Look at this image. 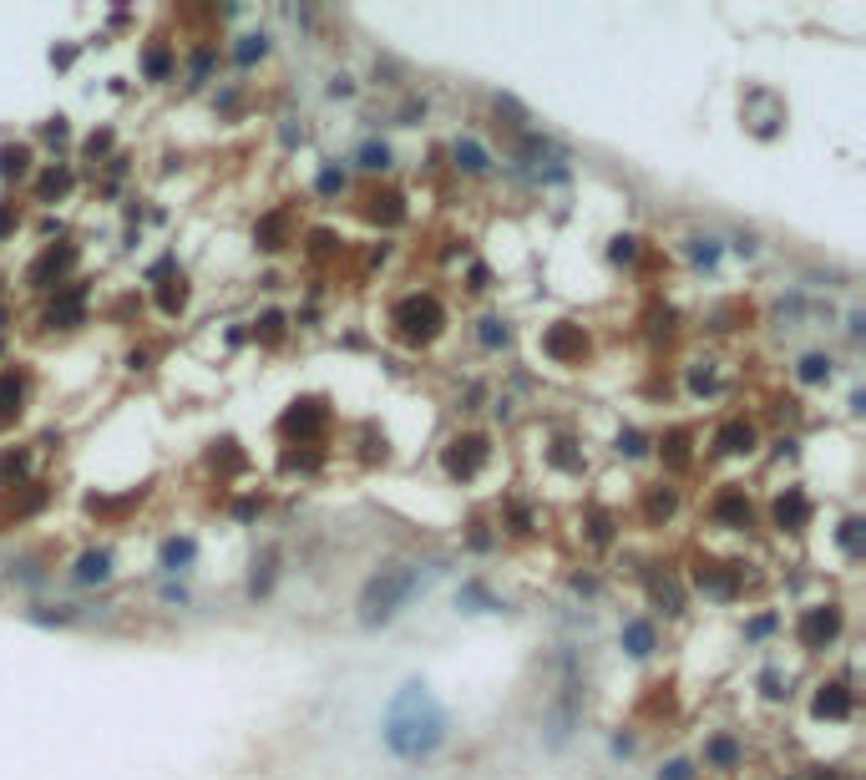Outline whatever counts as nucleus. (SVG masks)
Listing matches in <instances>:
<instances>
[{
	"mask_svg": "<svg viewBox=\"0 0 866 780\" xmlns=\"http://www.w3.org/2000/svg\"><path fill=\"white\" fill-rule=\"evenodd\" d=\"M451 735V719H447V704L431 694V684H420V679H406L400 690L391 694L385 704V719H381V740L395 760H406V766H420V760H431Z\"/></svg>",
	"mask_w": 866,
	"mask_h": 780,
	"instance_id": "1",
	"label": "nucleus"
},
{
	"mask_svg": "<svg viewBox=\"0 0 866 780\" xmlns=\"http://www.w3.org/2000/svg\"><path fill=\"white\" fill-rule=\"evenodd\" d=\"M441 573L436 563H416V558H400V563H385L370 573V583L360 588V624L375 628V624H391L410 598H416L431 578Z\"/></svg>",
	"mask_w": 866,
	"mask_h": 780,
	"instance_id": "2",
	"label": "nucleus"
},
{
	"mask_svg": "<svg viewBox=\"0 0 866 780\" xmlns=\"http://www.w3.org/2000/svg\"><path fill=\"white\" fill-rule=\"evenodd\" d=\"M391 330L400 334L406 345H431L436 334L447 330V305H441L431 289H416V295L391 305Z\"/></svg>",
	"mask_w": 866,
	"mask_h": 780,
	"instance_id": "3",
	"label": "nucleus"
},
{
	"mask_svg": "<svg viewBox=\"0 0 866 780\" xmlns=\"http://www.w3.org/2000/svg\"><path fill=\"white\" fill-rule=\"evenodd\" d=\"M578 719H583V679H578L573 659H562V684H558V694H552L548 715H542V740H548V750H562V745L573 740Z\"/></svg>",
	"mask_w": 866,
	"mask_h": 780,
	"instance_id": "4",
	"label": "nucleus"
},
{
	"mask_svg": "<svg viewBox=\"0 0 866 780\" xmlns=\"http://www.w3.org/2000/svg\"><path fill=\"white\" fill-rule=\"evenodd\" d=\"M841 628H846L841 603H811V608L795 618V639H801V649L821 653V649H831V644L841 639Z\"/></svg>",
	"mask_w": 866,
	"mask_h": 780,
	"instance_id": "5",
	"label": "nucleus"
},
{
	"mask_svg": "<svg viewBox=\"0 0 866 780\" xmlns=\"http://www.w3.org/2000/svg\"><path fill=\"white\" fill-rule=\"evenodd\" d=\"M486 456H492L486 436H451V441H447V456H441V466H447L451 482H476V472L486 466Z\"/></svg>",
	"mask_w": 866,
	"mask_h": 780,
	"instance_id": "6",
	"label": "nucleus"
},
{
	"mask_svg": "<svg viewBox=\"0 0 866 780\" xmlns=\"http://www.w3.org/2000/svg\"><path fill=\"white\" fill-rule=\"evenodd\" d=\"M325 426H330V406H325V400H294V406L279 416V431L289 436V441H299V446L319 441Z\"/></svg>",
	"mask_w": 866,
	"mask_h": 780,
	"instance_id": "7",
	"label": "nucleus"
},
{
	"mask_svg": "<svg viewBox=\"0 0 866 780\" xmlns=\"http://www.w3.org/2000/svg\"><path fill=\"white\" fill-rule=\"evenodd\" d=\"M745 127H750L755 137H780V127H786V102H780L776 91L750 87L745 91Z\"/></svg>",
	"mask_w": 866,
	"mask_h": 780,
	"instance_id": "8",
	"label": "nucleus"
},
{
	"mask_svg": "<svg viewBox=\"0 0 866 780\" xmlns=\"http://www.w3.org/2000/svg\"><path fill=\"white\" fill-rule=\"evenodd\" d=\"M739 568H730V563H714V558H700L694 563V588L704 593V598H714V603H730L739 593Z\"/></svg>",
	"mask_w": 866,
	"mask_h": 780,
	"instance_id": "9",
	"label": "nucleus"
},
{
	"mask_svg": "<svg viewBox=\"0 0 866 780\" xmlns=\"http://www.w3.org/2000/svg\"><path fill=\"white\" fill-rule=\"evenodd\" d=\"M542 355L558 360V365H578V360L588 355V334H583V324L558 320L548 334H542Z\"/></svg>",
	"mask_w": 866,
	"mask_h": 780,
	"instance_id": "10",
	"label": "nucleus"
},
{
	"mask_svg": "<svg viewBox=\"0 0 866 780\" xmlns=\"http://www.w3.org/2000/svg\"><path fill=\"white\" fill-rule=\"evenodd\" d=\"M710 517L720 527H730V532H745V527L755 522V507H750V497H745V486H720V497L710 502Z\"/></svg>",
	"mask_w": 866,
	"mask_h": 780,
	"instance_id": "11",
	"label": "nucleus"
},
{
	"mask_svg": "<svg viewBox=\"0 0 866 780\" xmlns=\"http://www.w3.org/2000/svg\"><path fill=\"white\" fill-rule=\"evenodd\" d=\"M81 320H87V284H66L46 305V330H77Z\"/></svg>",
	"mask_w": 866,
	"mask_h": 780,
	"instance_id": "12",
	"label": "nucleus"
},
{
	"mask_svg": "<svg viewBox=\"0 0 866 780\" xmlns=\"http://www.w3.org/2000/svg\"><path fill=\"white\" fill-rule=\"evenodd\" d=\"M770 517H776L780 532H805V522H811V497H805L801 486H786L776 497V507H770Z\"/></svg>",
	"mask_w": 866,
	"mask_h": 780,
	"instance_id": "13",
	"label": "nucleus"
},
{
	"mask_svg": "<svg viewBox=\"0 0 866 780\" xmlns=\"http://www.w3.org/2000/svg\"><path fill=\"white\" fill-rule=\"evenodd\" d=\"M71 264H77V249H71V243H61V249H46V254L31 264L26 284H31V289H52V279H61Z\"/></svg>",
	"mask_w": 866,
	"mask_h": 780,
	"instance_id": "14",
	"label": "nucleus"
},
{
	"mask_svg": "<svg viewBox=\"0 0 866 780\" xmlns=\"http://www.w3.org/2000/svg\"><path fill=\"white\" fill-rule=\"evenodd\" d=\"M815 719H852V710H856V694L841 684V679H831V684H821L815 690Z\"/></svg>",
	"mask_w": 866,
	"mask_h": 780,
	"instance_id": "15",
	"label": "nucleus"
},
{
	"mask_svg": "<svg viewBox=\"0 0 866 780\" xmlns=\"http://www.w3.org/2000/svg\"><path fill=\"white\" fill-rule=\"evenodd\" d=\"M755 441H760V436H755L750 421H725L720 436H714V451H720V456H750Z\"/></svg>",
	"mask_w": 866,
	"mask_h": 780,
	"instance_id": "16",
	"label": "nucleus"
},
{
	"mask_svg": "<svg viewBox=\"0 0 866 780\" xmlns=\"http://www.w3.org/2000/svg\"><path fill=\"white\" fill-rule=\"evenodd\" d=\"M451 163H457V173H466V178H482L486 167H492V153H486L476 137H457L451 142Z\"/></svg>",
	"mask_w": 866,
	"mask_h": 780,
	"instance_id": "17",
	"label": "nucleus"
},
{
	"mask_svg": "<svg viewBox=\"0 0 866 780\" xmlns=\"http://www.w3.org/2000/svg\"><path fill=\"white\" fill-rule=\"evenodd\" d=\"M26 406V375L15 371H0V426H11Z\"/></svg>",
	"mask_w": 866,
	"mask_h": 780,
	"instance_id": "18",
	"label": "nucleus"
},
{
	"mask_svg": "<svg viewBox=\"0 0 866 780\" xmlns=\"http://www.w3.org/2000/svg\"><path fill=\"white\" fill-rule=\"evenodd\" d=\"M71 578H77V583H107V578H112V552L107 548H87L77 558V568H71Z\"/></svg>",
	"mask_w": 866,
	"mask_h": 780,
	"instance_id": "19",
	"label": "nucleus"
},
{
	"mask_svg": "<svg viewBox=\"0 0 866 780\" xmlns=\"http://www.w3.org/2000/svg\"><path fill=\"white\" fill-rule=\"evenodd\" d=\"M618 639H624L628 659H649V653H654V624H649V618H628Z\"/></svg>",
	"mask_w": 866,
	"mask_h": 780,
	"instance_id": "20",
	"label": "nucleus"
},
{
	"mask_svg": "<svg viewBox=\"0 0 866 780\" xmlns=\"http://www.w3.org/2000/svg\"><path fill=\"white\" fill-rule=\"evenodd\" d=\"M284 239H289V213H284V208H274L268 218H259V229H254V243H259V249H268V254H274V249H284Z\"/></svg>",
	"mask_w": 866,
	"mask_h": 780,
	"instance_id": "21",
	"label": "nucleus"
},
{
	"mask_svg": "<svg viewBox=\"0 0 866 780\" xmlns=\"http://www.w3.org/2000/svg\"><path fill=\"white\" fill-rule=\"evenodd\" d=\"M649 598L659 603V608H664V614H669V618H679V614H684V588H679L674 578H659V573H649Z\"/></svg>",
	"mask_w": 866,
	"mask_h": 780,
	"instance_id": "22",
	"label": "nucleus"
},
{
	"mask_svg": "<svg viewBox=\"0 0 866 780\" xmlns=\"http://www.w3.org/2000/svg\"><path fill=\"white\" fill-rule=\"evenodd\" d=\"M193 558H198V542H193V538H167L163 552H157V563H163L167 573H183V568H193Z\"/></svg>",
	"mask_w": 866,
	"mask_h": 780,
	"instance_id": "23",
	"label": "nucleus"
},
{
	"mask_svg": "<svg viewBox=\"0 0 866 780\" xmlns=\"http://www.w3.org/2000/svg\"><path fill=\"white\" fill-rule=\"evenodd\" d=\"M31 173V147L26 142H5L0 147V178L11 183V178H26Z\"/></svg>",
	"mask_w": 866,
	"mask_h": 780,
	"instance_id": "24",
	"label": "nucleus"
},
{
	"mask_svg": "<svg viewBox=\"0 0 866 780\" xmlns=\"http://www.w3.org/2000/svg\"><path fill=\"white\" fill-rule=\"evenodd\" d=\"M71 193V167H46L36 183V198L41 203H56V198H66Z\"/></svg>",
	"mask_w": 866,
	"mask_h": 780,
	"instance_id": "25",
	"label": "nucleus"
},
{
	"mask_svg": "<svg viewBox=\"0 0 866 780\" xmlns=\"http://www.w3.org/2000/svg\"><path fill=\"white\" fill-rule=\"evenodd\" d=\"M704 766H714V770H735V766H739V745L730 740V735H714V740L704 745Z\"/></svg>",
	"mask_w": 866,
	"mask_h": 780,
	"instance_id": "26",
	"label": "nucleus"
},
{
	"mask_svg": "<svg viewBox=\"0 0 866 780\" xmlns=\"http://www.w3.org/2000/svg\"><path fill=\"white\" fill-rule=\"evenodd\" d=\"M274 563H279L274 548H268L264 558H254V578H249V593H254V598H264V593L274 588Z\"/></svg>",
	"mask_w": 866,
	"mask_h": 780,
	"instance_id": "27",
	"label": "nucleus"
},
{
	"mask_svg": "<svg viewBox=\"0 0 866 780\" xmlns=\"http://www.w3.org/2000/svg\"><path fill=\"white\" fill-rule=\"evenodd\" d=\"M264 52H268V36L264 31H249V36H239V46H233V61L254 66V61H264Z\"/></svg>",
	"mask_w": 866,
	"mask_h": 780,
	"instance_id": "28",
	"label": "nucleus"
},
{
	"mask_svg": "<svg viewBox=\"0 0 866 780\" xmlns=\"http://www.w3.org/2000/svg\"><path fill=\"white\" fill-rule=\"evenodd\" d=\"M795 381H801V385L831 381V355H801V365H795Z\"/></svg>",
	"mask_w": 866,
	"mask_h": 780,
	"instance_id": "29",
	"label": "nucleus"
},
{
	"mask_svg": "<svg viewBox=\"0 0 866 780\" xmlns=\"http://www.w3.org/2000/svg\"><path fill=\"white\" fill-rule=\"evenodd\" d=\"M355 163L360 167H370V173H385V167H391V147H385V142H360V153H355Z\"/></svg>",
	"mask_w": 866,
	"mask_h": 780,
	"instance_id": "30",
	"label": "nucleus"
},
{
	"mask_svg": "<svg viewBox=\"0 0 866 780\" xmlns=\"http://www.w3.org/2000/svg\"><path fill=\"white\" fill-rule=\"evenodd\" d=\"M679 507V492L674 486H654L649 502H644V512H649V522H659V517H669V512Z\"/></svg>",
	"mask_w": 866,
	"mask_h": 780,
	"instance_id": "31",
	"label": "nucleus"
},
{
	"mask_svg": "<svg viewBox=\"0 0 866 780\" xmlns=\"http://www.w3.org/2000/svg\"><path fill=\"white\" fill-rule=\"evenodd\" d=\"M457 603H461V608H466V614H486V608H502V603L492 598V593H486L482 583H466V588L457 593Z\"/></svg>",
	"mask_w": 866,
	"mask_h": 780,
	"instance_id": "32",
	"label": "nucleus"
},
{
	"mask_svg": "<svg viewBox=\"0 0 866 780\" xmlns=\"http://www.w3.org/2000/svg\"><path fill=\"white\" fill-rule=\"evenodd\" d=\"M861 517H846V522L836 527V542H841V552H846V558H861Z\"/></svg>",
	"mask_w": 866,
	"mask_h": 780,
	"instance_id": "33",
	"label": "nucleus"
},
{
	"mask_svg": "<svg viewBox=\"0 0 866 780\" xmlns=\"http://www.w3.org/2000/svg\"><path fill=\"white\" fill-rule=\"evenodd\" d=\"M142 71L153 81H167V71H173V56H167V46H147V56H142Z\"/></svg>",
	"mask_w": 866,
	"mask_h": 780,
	"instance_id": "34",
	"label": "nucleus"
},
{
	"mask_svg": "<svg viewBox=\"0 0 866 780\" xmlns=\"http://www.w3.org/2000/svg\"><path fill=\"white\" fill-rule=\"evenodd\" d=\"M664 461H669V466H689V431L664 436Z\"/></svg>",
	"mask_w": 866,
	"mask_h": 780,
	"instance_id": "35",
	"label": "nucleus"
},
{
	"mask_svg": "<svg viewBox=\"0 0 866 780\" xmlns=\"http://www.w3.org/2000/svg\"><path fill=\"white\" fill-rule=\"evenodd\" d=\"M689 258H694L700 269H714V264H720V239H689Z\"/></svg>",
	"mask_w": 866,
	"mask_h": 780,
	"instance_id": "36",
	"label": "nucleus"
},
{
	"mask_svg": "<svg viewBox=\"0 0 866 780\" xmlns=\"http://www.w3.org/2000/svg\"><path fill=\"white\" fill-rule=\"evenodd\" d=\"M476 340H482L486 350H502V345H507V324L486 315V320H476Z\"/></svg>",
	"mask_w": 866,
	"mask_h": 780,
	"instance_id": "37",
	"label": "nucleus"
},
{
	"mask_svg": "<svg viewBox=\"0 0 866 780\" xmlns=\"http://www.w3.org/2000/svg\"><path fill=\"white\" fill-rule=\"evenodd\" d=\"M157 305H163V315H178V309L188 305V289H183V279H167L163 295H157Z\"/></svg>",
	"mask_w": 866,
	"mask_h": 780,
	"instance_id": "38",
	"label": "nucleus"
},
{
	"mask_svg": "<svg viewBox=\"0 0 866 780\" xmlns=\"http://www.w3.org/2000/svg\"><path fill=\"white\" fill-rule=\"evenodd\" d=\"M608 254H613V264H634V258H638V239H634V233H618Z\"/></svg>",
	"mask_w": 866,
	"mask_h": 780,
	"instance_id": "39",
	"label": "nucleus"
},
{
	"mask_svg": "<svg viewBox=\"0 0 866 780\" xmlns=\"http://www.w3.org/2000/svg\"><path fill=\"white\" fill-rule=\"evenodd\" d=\"M319 193H325V198L344 193V173H340V167H325V173H319Z\"/></svg>",
	"mask_w": 866,
	"mask_h": 780,
	"instance_id": "40",
	"label": "nucleus"
},
{
	"mask_svg": "<svg viewBox=\"0 0 866 780\" xmlns=\"http://www.w3.org/2000/svg\"><path fill=\"white\" fill-rule=\"evenodd\" d=\"M618 451H624V456H644L649 446H644V436H638V431H624V436H618Z\"/></svg>",
	"mask_w": 866,
	"mask_h": 780,
	"instance_id": "41",
	"label": "nucleus"
},
{
	"mask_svg": "<svg viewBox=\"0 0 866 780\" xmlns=\"http://www.w3.org/2000/svg\"><path fill=\"white\" fill-rule=\"evenodd\" d=\"M659 780H694V766H689V760H669Z\"/></svg>",
	"mask_w": 866,
	"mask_h": 780,
	"instance_id": "42",
	"label": "nucleus"
},
{
	"mask_svg": "<svg viewBox=\"0 0 866 780\" xmlns=\"http://www.w3.org/2000/svg\"><path fill=\"white\" fill-rule=\"evenodd\" d=\"M259 334H264V340H279V334H284V315H264V320H259Z\"/></svg>",
	"mask_w": 866,
	"mask_h": 780,
	"instance_id": "43",
	"label": "nucleus"
},
{
	"mask_svg": "<svg viewBox=\"0 0 866 780\" xmlns=\"http://www.w3.org/2000/svg\"><path fill=\"white\" fill-rule=\"evenodd\" d=\"M15 223H21L15 203H0V239H5V233H15Z\"/></svg>",
	"mask_w": 866,
	"mask_h": 780,
	"instance_id": "44",
	"label": "nucleus"
},
{
	"mask_svg": "<svg viewBox=\"0 0 866 780\" xmlns=\"http://www.w3.org/2000/svg\"><path fill=\"white\" fill-rule=\"evenodd\" d=\"M107 147H112V132H97V137H87V157H102Z\"/></svg>",
	"mask_w": 866,
	"mask_h": 780,
	"instance_id": "45",
	"label": "nucleus"
},
{
	"mask_svg": "<svg viewBox=\"0 0 866 780\" xmlns=\"http://www.w3.org/2000/svg\"><path fill=\"white\" fill-rule=\"evenodd\" d=\"M0 472H5V476H21V472H26V456H11V451H5V456H0Z\"/></svg>",
	"mask_w": 866,
	"mask_h": 780,
	"instance_id": "46",
	"label": "nucleus"
},
{
	"mask_svg": "<svg viewBox=\"0 0 866 780\" xmlns=\"http://www.w3.org/2000/svg\"><path fill=\"white\" fill-rule=\"evenodd\" d=\"M770 628H776V618H770V614H760V618H755L750 628H745V634H750V639H765V634H770Z\"/></svg>",
	"mask_w": 866,
	"mask_h": 780,
	"instance_id": "47",
	"label": "nucleus"
},
{
	"mask_svg": "<svg viewBox=\"0 0 866 780\" xmlns=\"http://www.w3.org/2000/svg\"><path fill=\"white\" fill-rule=\"evenodd\" d=\"M765 694H770V700H780V694H786V690H780V674H776V669L765 674Z\"/></svg>",
	"mask_w": 866,
	"mask_h": 780,
	"instance_id": "48",
	"label": "nucleus"
},
{
	"mask_svg": "<svg viewBox=\"0 0 866 780\" xmlns=\"http://www.w3.org/2000/svg\"><path fill=\"white\" fill-rule=\"evenodd\" d=\"M46 137H52V142L66 137V122H61V117H56V122H46Z\"/></svg>",
	"mask_w": 866,
	"mask_h": 780,
	"instance_id": "49",
	"label": "nucleus"
},
{
	"mask_svg": "<svg viewBox=\"0 0 866 780\" xmlns=\"http://www.w3.org/2000/svg\"><path fill=\"white\" fill-rule=\"evenodd\" d=\"M815 780H841L836 770H815Z\"/></svg>",
	"mask_w": 866,
	"mask_h": 780,
	"instance_id": "50",
	"label": "nucleus"
}]
</instances>
